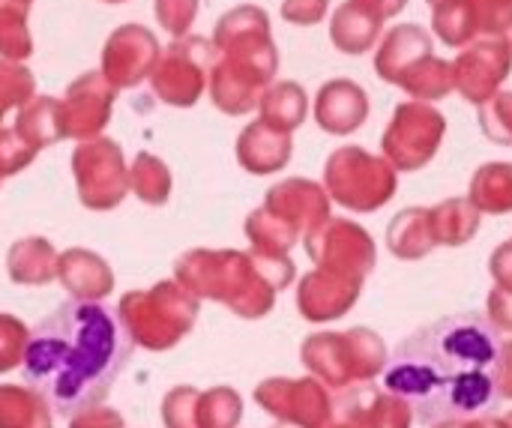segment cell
Instances as JSON below:
<instances>
[{
    "instance_id": "obj_1",
    "label": "cell",
    "mask_w": 512,
    "mask_h": 428,
    "mask_svg": "<svg viewBox=\"0 0 512 428\" xmlns=\"http://www.w3.org/2000/svg\"><path fill=\"white\" fill-rule=\"evenodd\" d=\"M501 384L504 336L483 312H456L417 330L384 372L387 393L426 426L495 408L504 396Z\"/></svg>"
},
{
    "instance_id": "obj_2",
    "label": "cell",
    "mask_w": 512,
    "mask_h": 428,
    "mask_svg": "<svg viewBox=\"0 0 512 428\" xmlns=\"http://www.w3.org/2000/svg\"><path fill=\"white\" fill-rule=\"evenodd\" d=\"M132 360V336L111 309L69 300L42 318L27 342L21 378L57 417L72 420L99 405Z\"/></svg>"
},
{
    "instance_id": "obj_3",
    "label": "cell",
    "mask_w": 512,
    "mask_h": 428,
    "mask_svg": "<svg viewBox=\"0 0 512 428\" xmlns=\"http://www.w3.org/2000/svg\"><path fill=\"white\" fill-rule=\"evenodd\" d=\"M216 60L210 69V99L225 114H246L258 102V87L267 84L276 54L267 33V15L255 6L231 9L213 33Z\"/></svg>"
},
{
    "instance_id": "obj_4",
    "label": "cell",
    "mask_w": 512,
    "mask_h": 428,
    "mask_svg": "<svg viewBox=\"0 0 512 428\" xmlns=\"http://www.w3.org/2000/svg\"><path fill=\"white\" fill-rule=\"evenodd\" d=\"M213 60L216 48L204 36H180L159 51V60L150 72V87L165 105L189 108L201 99Z\"/></svg>"
},
{
    "instance_id": "obj_5",
    "label": "cell",
    "mask_w": 512,
    "mask_h": 428,
    "mask_svg": "<svg viewBox=\"0 0 512 428\" xmlns=\"http://www.w3.org/2000/svg\"><path fill=\"white\" fill-rule=\"evenodd\" d=\"M159 60V42L156 36L141 24H123L117 27L105 48H102V75L114 90L138 87L144 78H150L153 66Z\"/></svg>"
},
{
    "instance_id": "obj_6",
    "label": "cell",
    "mask_w": 512,
    "mask_h": 428,
    "mask_svg": "<svg viewBox=\"0 0 512 428\" xmlns=\"http://www.w3.org/2000/svg\"><path fill=\"white\" fill-rule=\"evenodd\" d=\"M114 93L117 90L102 72H84L81 78H75L66 87L63 99H57L63 138H96V132L105 129V123L111 120Z\"/></svg>"
},
{
    "instance_id": "obj_7",
    "label": "cell",
    "mask_w": 512,
    "mask_h": 428,
    "mask_svg": "<svg viewBox=\"0 0 512 428\" xmlns=\"http://www.w3.org/2000/svg\"><path fill=\"white\" fill-rule=\"evenodd\" d=\"M81 192L87 204L108 207L117 198H123V153L108 138H90L84 141L72 156Z\"/></svg>"
},
{
    "instance_id": "obj_8",
    "label": "cell",
    "mask_w": 512,
    "mask_h": 428,
    "mask_svg": "<svg viewBox=\"0 0 512 428\" xmlns=\"http://www.w3.org/2000/svg\"><path fill=\"white\" fill-rule=\"evenodd\" d=\"M15 129L21 138H27L36 150L45 144H54L63 138V123H60V105L57 99L48 96H33L24 102L15 114Z\"/></svg>"
},
{
    "instance_id": "obj_9",
    "label": "cell",
    "mask_w": 512,
    "mask_h": 428,
    "mask_svg": "<svg viewBox=\"0 0 512 428\" xmlns=\"http://www.w3.org/2000/svg\"><path fill=\"white\" fill-rule=\"evenodd\" d=\"M27 0H0V57L27 60L33 54V39L27 30Z\"/></svg>"
},
{
    "instance_id": "obj_10",
    "label": "cell",
    "mask_w": 512,
    "mask_h": 428,
    "mask_svg": "<svg viewBox=\"0 0 512 428\" xmlns=\"http://www.w3.org/2000/svg\"><path fill=\"white\" fill-rule=\"evenodd\" d=\"M36 96V81L21 60H0V120Z\"/></svg>"
},
{
    "instance_id": "obj_11",
    "label": "cell",
    "mask_w": 512,
    "mask_h": 428,
    "mask_svg": "<svg viewBox=\"0 0 512 428\" xmlns=\"http://www.w3.org/2000/svg\"><path fill=\"white\" fill-rule=\"evenodd\" d=\"M135 180H138V195L147 198V201H162L165 192H168V183H171L165 165L156 156H147V153H141L135 159Z\"/></svg>"
},
{
    "instance_id": "obj_12",
    "label": "cell",
    "mask_w": 512,
    "mask_h": 428,
    "mask_svg": "<svg viewBox=\"0 0 512 428\" xmlns=\"http://www.w3.org/2000/svg\"><path fill=\"white\" fill-rule=\"evenodd\" d=\"M198 15V0H156V21L174 36H186Z\"/></svg>"
},
{
    "instance_id": "obj_13",
    "label": "cell",
    "mask_w": 512,
    "mask_h": 428,
    "mask_svg": "<svg viewBox=\"0 0 512 428\" xmlns=\"http://www.w3.org/2000/svg\"><path fill=\"white\" fill-rule=\"evenodd\" d=\"M105 3H126V0H105Z\"/></svg>"
},
{
    "instance_id": "obj_14",
    "label": "cell",
    "mask_w": 512,
    "mask_h": 428,
    "mask_svg": "<svg viewBox=\"0 0 512 428\" xmlns=\"http://www.w3.org/2000/svg\"><path fill=\"white\" fill-rule=\"evenodd\" d=\"M27 3H30V0H27Z\"/></svg>"
}]
</instances>
